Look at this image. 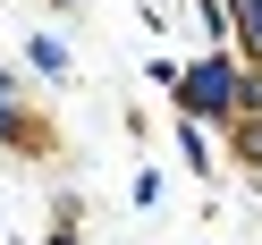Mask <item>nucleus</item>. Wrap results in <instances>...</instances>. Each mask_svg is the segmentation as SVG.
<instances>
[{"instance_id": "obj_1", "label": "nucleus", "mask_w": 262, "mask_h": 245, "mask_svg": "<svg viewBox=\"0 0 262 245\" xmlns=\"http://www.w3.org/2000/svg\"><path fill=\"white\" fill-rule=\"evenodd\" d=\"M186 102H194V110H228V102H237V93H228V68H220V59L186 76Z\"/></svg>"}]
</instances>
